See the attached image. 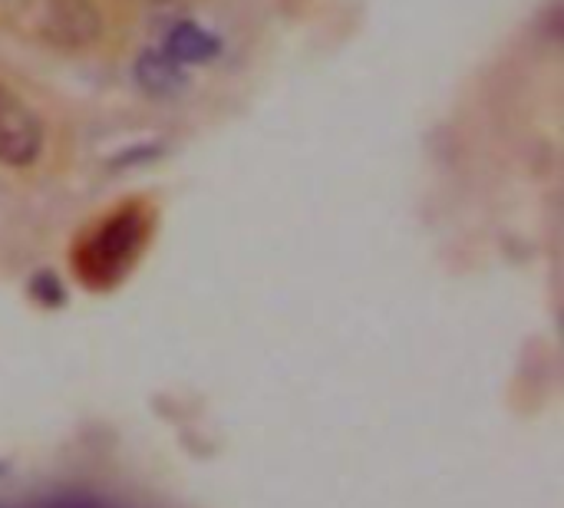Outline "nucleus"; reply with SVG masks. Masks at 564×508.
Returning a JSON list of instances; mask_svg holds the SVG:
<instances>
[{
    "label": "nucleus",
    "mask_w": 564,
    "mask_h": 508,
    "mask_svg": "<svg viewBox=\"0 0 564 508\" xmlns=\"http://www.w3.org/2000/svg\"><path fill=\"white\" fill-rule=\"evenodd\" d=\"M142 241H145V215L139 208L116 212L86 238V245L76 258V268L86 278V284L89 281L93 284H112L139 258Z\"/></svg>",
    "instance_id": "obj_1"
},
{
    "label": "nucleus",
    "mask_w": 564,
    "mask_h": 508,
    "mask_svg": "<svg viewBox=\"0 0 564 508\" xmlns=\"http://www.w3.org/2000/svg\"><path fill=\"white\" fill-rule=\"evenodd\" d=\"M43 152V122L40 116L0 83V165L30 169Z\"/></svg>",
    "instance_id": "obj_2"
},
{
    "label": "nucleus",
    "mask_w": 564,
    "mask_h": 508,
    "mask_svg": "<svg viewBox=\"0 0 564 508\" xmlns=\"http://www.w3.org/2000/svg\"><path fill=\"white\" fill-rule=\"evenodd\" d=\"M46 33L56 43L79 46L96 40L99 33V13L89 0H50L46 7Z\"/></svg>",
    "instance_id": "obj_3"
},
{
    "label": "nucleus",
    "mask_w": 564,
    "mask_h": 508,
    "mask_svg": "<svg viewBox=\"0 0 564 508\" xmlns=\"http://www.w3.org/2000/svg\"><path fill=\"white\" fill-rule=\"evenodd\" d=\"M132 76H135V86L142 93H149L152 99H169V96L182 93L188 83L185 66L178 60H172L165 50H142L135 56Z\"/></svg>",
    "instance_id": "obj_4"
},
{
    "label": "nucleus",
    "mask_w": 564,
    "mask_h": 508,
    "mask_svg": "<svg viewBox=\"0 0 564 508\" xmlns=\"http://www.w3.org/2000/svg\"><path fill=\"white\" fill-rule=\"evenodd\" d=\"M162 50L172 60H178L182 66H188V63L215 60L221 53V40L212 30H205L202 23H195V20H178V23L169 26L165 40H162Z\"/></svg>",
    "instance_id": "obj_5"
},
{
    "label": "nucleus",
    "mask_w": 564,
    "mask_h": 508,
    "mask_svg": "<svg viewBox=\"0 0 564 508\" xmlns=\"http://www.w3.org/2000/svg\"><path fill=\"white\" fill-rule=\"evenodd\" d=\"M30 291H33V298H36V301H43L46 307H56V304L63 301V288H59V281H56L53 274H46V271L33 278Z\"/></svg>",
    "instance_id": "obj_6"
},
{
    "label": "nucleus",
    "mask_w": 564,
    "mask_h": 508,
    "mask_svg": "<svg viewBox=\"0 0 564 508\" xmlns=\"http://www.w3.org/2000/svg\"><path fill=\"white\" fill-rule=\"evenodd\" d=\"M43 508H99V506L83 502V499H59V502H50V506H43Z\"/></svg>",
    "instance_id": "obj_7"
},
{
    "label": "nucleus",
    "mask_w": 564,
    "mask_h": 508,
    "mask_svg": "<svg viewBox=\"0 0 564 508\" xmlns=\"http://www.w3.org/2000/svg\"><path fill=\"white\" fill-rule=\"evenodd\" d=\"M145 3H162V0H145Z\"/></svg>",
    "instance_id": "obj_8"
}]
</instances>
